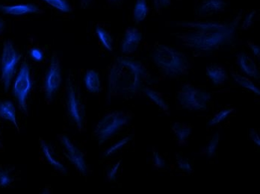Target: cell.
<instances>
[{
    "label": "cell",
    "mask_w": 260,
    "mask_h": 194,
    "mask_svg": "<svg viewBox=\"0 0 260 194\" xmlns=\"http://www.w3.org/2000/svg\"><path fill=\"white\" fill-rule=\"evenodd\" d=\"M242 13L231 22H180L177 25L187 28L186 32L177 34L176 37L187 48L197 52H212L232 44L235 34L242 20Z\"/></svg>",
    "instance_id": "obj_1"
},
{
    "label": "cell",
    "mask_w": 260,
    "mask_h": 194,
    "mask_svg": "<svg viewBox=\"0 0 260 194\" xmlns=\"http://www.w3.org/2000/svg\"><path fill=\"white\" fill-rule=\"evenodd\" d=\"M147 76V69L140 61L126 57H118L109 71L108 97H134L143 91Z\"/></svg>",
    "instance_id": "obj_2"
},
{
    "label": "cell",
    "mask_w": 260,
    "mask_h": 194,
    "mask_svg": "<svg viewBox=\"0 0 260 194\" xmlns=\"http://www.w3.org/2000/svg\"><path fill=\"white\" fill-rule=\"evenodd\" d=\"M152 57L160 71L170 78H178L189 72L190 63L187 57L169 46H157Z\"/></svg>",
    "instance_id": "obj_3"
},
{
    "label": "cell",
    "mask_w": 260,
    "mask_h": 194,
    "mask_svg": "<svg viewBox=\"0 0 260 194\" xmlns=\"http://www.w3.org/2000/svg\"><path fill=\"white\" fill-rule=\"evenodd\" d=\"M129 113L113 111L104 116L96 124L94 134L100 145L113 136L130 121Z\"/></svg>",
    "instance_id": "obj_4"
},
{
    "label": "cell",
    "mask_w": 260,
    "mask_h": 194,
    "mask_svg": "<svg viewBox=\"0 0 260 194\" xmlns=\"http://www.w3.org/2000/svg\"><path fill=\"white\" fill-rule=\"evenodd\" d=\"M177 99L182 108L191 111H203L207 108L211 94L198 89L190 84H185L177 93Z\"/></svg>",
    "instance_id": "obj_5"
},
{
    "label": "cell",
    "mask_w": 260,
    "mask_h": 194,
    "mask_svg": "<svg viewBox=\"0 0 260 194\" xmlns=\"http://www.w3.org/2000/svg\"><path fill=\"white\" fill-rule=\"evenodd\" d=\"M21 58L22 55L17 53L12 42L7 41L4 43L1 57V79L6 91L10 88L17 64Z\"/></svg>",
    "instance_id": "obj_6"
},
{
    "label": "cell",
    "mask_w": 260,
    "mask_h": 194,
    "mask_svg": "<svg viewBox=\"0 0 260 194\" xmlns=\"http://www.w3.org/2000/svg\"><path fill=\"white\" fill-rule=\"evenodd\" d=\"M32 87L30 68L26 61L22 64L16 77L13 86L14 97L17 99L19 106L25 112L27 111V98Z\"/></svg>",
    "instance_id": "obj_7"
},
{
    "label": "cell",
    "mask_w": 260,
    "mask_h": 194,
    "mask_svg": "<svg viewBox=\"0 0 260 194\" xmlns=\"http://www.w3.org/2000/svg\"><path fill=\"white\" fill-rule=\"evenodd\" d=\"M68 109L70 116L75 123L79 131H82L85 126V106L79 97L75 86L71 80L68 81Z\"/></svg>",
    "instance_id": "obj_8"
},
{
    "label": "cell",
    "mask_w": 260,
    "mask_h": 194,
    "mask_svg": "<svg viewBox=\"0 0 260 194\" xmlns=\"http://www.w3.org/2000/svg\"><path fill=\"white\" fill-rule=\"evenodd\" d=\"M61 83V67L58 57L54 55L50 61V67L44 82L46 99L51 101L54 94L57 92Z\"/></svg>",
    "instance_id": "obj_9"
},
{
    "label": "cell",
    "mask_w": 260,
    "mask_h": 194,
    "mask_svg": "<svg viewBox=\"0 0 260 194\" xmlns=\"http://www.w3.org/2000/svg\"><path fill=\"white\" fill-rule=\"evenodd\" d=\"M60 142L67 159L82 174H86L87 165L83 153L79 150L71 141V139L66 135H61L60 137Z\"/></svg>",
    "instance_id": "obj_10"
},
{
    "label": "cell",
    "mask_w": 260,
    "mask_h": 194,
    "mask_svg": "<svg viewBox=\"0 0 260 194\" xmlns=\"http://www.w3.org/2000/svg\"><path fill=\"white\" fill-rule=\"evenodd\" d=\"M226 0H202L197 9L198 17H208L220 12H224L228 8Z\"/></svg>",
    "instance_id": "obj_11"
},
{
    "label": "cell",
    "mask_w": 260,
    "mask_h": 194,
    "mask_svg": "<svg viewBox=\"0 0 260 194\" xmlns=\"http://www.w3.org/2000/svg\"><path fill=\"white\" fill-rule=\"evenodd\" d=\"M142 34L136 28H128L125 31L124 37L121 44L122 53L131 54L137 50L142 42Z\"/></svg>",
    "instance_id": "obj_12"
},
{
    "label": "cell",
    "mask_w": 260,
    "mask_h": 194,
    "mask_svg": "<svg viewBox=\"0 0 260 194\" xmlns=\"http://www.w3.org/2000/svg\"><path fill=\"white\" fill-rule=\"evenodd\" d=\"M237 62L242 70L248 76L255 80H259V69L256 63L245 53H239L237 56Z\"/></svg>",
    "instance_id": "obj_13"
},
{
    "label": "cell",
    "mask_w": 260,
    "mask_h": 194,
    "mask_svg": "<svg viewBox=\"0 0 260 194\" xmlns=\"http://www.w3.org/2000/svg\"><path fill=\"white\" fill-rule=\"evenodd\" d=\"M0 11L3 13L9 15H24L27 14L41 13V10L33 4H20L14 6H3L0 5Z\"/></svg>",
    "instance_id": "obj_14"
},
{
    "label": "cell",
    "mask_w": 260,
    "mask_h": 194,
    "mask_svg": "<svg viewBox=\"0 0 260 194\" xmlns=\"http://www.w3.org/2000/svg\"><path fill=\"white\" fill-rule=\"evenodd\" d=\"M207 75L215 86L223 85L228 80V73L221 66L211 65L206 69Z\"/></svg>",
    "instance_id": "obj_15"
},
{
    "label": "cell",
    "mask_w": 260,
    "mask_h": 194,
    "mask_svg": "<svg viewBox=\"0 0 260 194\" xmlns=\"http://www.w3.org/2000/svg\"><path fill=\"white\" fill-rule=\"evenodd\" d=\"M0 118L6 121H10L18 132H20L17 124L16 110L14 104L11 101H4L0 102Z\"/></svg>",
    "instance_id": "obj_16"
},
{
    "label": "cell",
    "mask_w": 260,
    "mask_h": 194,
    "mask_svg": "<svg viewBox=\"0 0 260 194\" xmlns=\"http://www.w3.org/2000/svg\"><path fill=\"white\" fill-rule=\"evenodd\" d=\"M40 143H41V150H42L43 154H44V157L47 159V162L50 164V165L55 170L61 172V173H66V168L59 161L57 160L54 156L51 149H50L49 145L47 144V142L44 140V139H40Z\"/></svg>",
    "instance_id": "obj_17"
},
{
    "label": "cell",
    "mask_w": 260,
    "mask_h": 194,
    "mask_svg": "<svg viewBox=\"0 0 260 194\" xmlns=\"http://www.w3.org/2000/svg\"><path fill=\"white\" fill-rule=\"evenodd\" d=\"M85 85L87 90L93 94L99 93L101 89L99 74L93 69L87 71L85 75Z\"/></svg>",
    "instance_id": "obj_18"
},
{
    "label": "cell",
    "mask_w": 260,
    "mask_h": 194,
    "mask_svg": "<svg viewBox=\"0 0 260 194\" xmlns=\"http://www.w3.org/2000/svg\"><path fill=\"white\" fill-rule=\"evenodd\" d=\"M172 131L180 145L185 144L191 134V126L179 122L173 124Z\"/></svg>",
    "instance_id": "obj_19"
},
{
    "label": "cell",
    "mask_w": 260,
    "mask_h": 194,
    "mask_svg": "<svg viewBox=\"0 0 260 194\" xmlns=\"http://www.w3.org/2000/svg\"><path fill=\"white\" fill-rule=\"evenodd\" d=\"M149 13V8L146 0H137L133 11V17L136 23H141L145 20Z\"/></svg>",
    "instance_id": "obj_20"
},
{
    "label": "cell",
    "mask_w": 260,
    "mask_h": 194,
    "mask_svg": "<svg viewBox=\"0 0 260 194\" xmlns=\"http://www.w3.org/2000/svg\"><path fill=\"white\" fill-rule=\"evenodd\" d=\"M232 76L238 85L242 86V88H246L249 91H252L256 95H260V91L259 88L253 84V82L247 77L243 76L240 74L236 73V72H232Z\"/></svg>",
    "instance_id": "obj_21"
},
{
    "label": "cell",
    "mask_w": 260,
    "mask_h": 194,
    "mask_svg": "<svg viewBox=\"0 0 260 194\" xmlns=\"http://www.w3.org/2000/svg\"><path fill=\"white\" fill-rule=\"evenodd\" d=\"M144 94H146L147 97L153 101L156 105H158L163 111L169 112V106L168 104L166 103V101L163 99V98L161 97L158 93L153 91V90L150 89V88H144L143 89Z\"/></svg>",
    "instance_id": "obj_22"
},
{
    "label": "cell",
    "mask_w": 260,
    "mask_h": 194,
    "mask_svg": "<svg viewBox=\"0 0 260 194\" xmlns=\"http://www.w3.org/2000/svg\"><path fill=\"white\" fill-rule=\"evenodd\" d=\"M96 34L105 48L108 51L112 52L113 50V39L110 34L104 28L100 27V26L96 28Z\"/></svg>",
    "instance_id": "obj_23"
},
{
    "label": "cell",
    "mask_w": 260,
    "mask_h": 194,
    "mask_svg": "<svg viewBox=\"0 0 260 194\" xmlns=\"http://www.w3.org/2000/svg\"><path fill=\"white\" fill-rule=\"evenodd\" d=\"M220 138H221V136H220L219 132H217L216 134L214 135L212 138L211 139L209 144L207 145V148H206V156H207L208 159H211V158L215 156L218 143H219Z\"/></svg>",
    "instance_id": "obj_24"
},
{
    "label": "cell",
    "mask_w": 260,
    "mask_h": 194,
    "mask_svg": "<svg viewBox=\"0 0 260 194\" xmlns=\"http://www.w3.org/2000/svg\"><path fill=\"white\" fill-rule=\"evenodd\" d=\"M43 1L63 13H68L71 12V7L66 0H43Z\"/></svg>",
    "instance_id": "obj_25"
},
{
    "label": "cell",
    "mask_w": 260,
    "mask_h": 194,
    "mask_svg": "<svg viewBox=\"0 0 260 194\" xmlns=\"http://www.w3.org/2000/svg\"><path fill=\"white\" fill-rule=\"evenodd\" d=\"M234 111V108H228V109H225L220 111L219 113H217V114L209 121L208 125L215 126L220 124L222 121H224L226 118H228Z\"/></svg>",
    "instance_id": "obj_26"
},
{
    "label": "cell",
    "mask_w": 260,
    "mask_h": 194,
    "mask_svg": "<svg viewBox=\"0 0 260 194\" xmlns=\"http://www.w3.org/2000/svg\"><path fill=\"white\" fill-rule=\"evenodd\" d=\"M131 140V138L130 137H126V138L121 139V140L117 141L115 144H114L113 146H111L110 148L106 150V152H105V156L106 157H108V156H112V154H115L116 153L117 151L120 150L123 146H126L128 143Z\"/></svg>",
    "instance_id": "obj_27"
},
{
    "label": "cell",
    "mask_w": 260,
    "mask_h": 194,
    "mask_svg": "<svg viewBox=\"0 0 260 194\" xmlns=\"http://www.w3.org/2000/svg\"><path fill=\"white\" fill-rule=\"evenodd\" d=\"M177 164L180 170H183V171L188 173H191L192 172V167H191V164L187 159L177 156Z\"/></svg>",
    "instance_id": "obj_28"
},
{
    "label": "cell",
    "mask_w": 260,
    "mask_h": 194,
    "mask_svg": "<svg viewBox=\"0 0 260 194\" xmlns=\"http://www.w3.org/2000/svg\"><path fill=\"white\" fill-rule=\"evenodd\" d=\"M12 178L7 171L0 169V187H6L12 183Z\"/></svg>",
    "instance_id": "obj_29"
},
{
    "label": "cell",
    "mask_w": 260,
    "mask_h": 194,
    "mask_svg": "<svg viewBox=\"0 0 260 194\" xmlns=\"http://www.w3.org/2000/svg\"><path fill=\"white\" fill-rule=\"evenodd\" d=\"M256 14V11L253 10L247 14L246 17H245V20H244L243 23H242V26H241L242 29L247 30V28H250V26L253 25Z\"/></svg>",
    "instance_id": "obj_30"
},
{
    "label": "cell",
    "mask_w": 260,
    "mask_h": 194,
    "mask_svg": "<svg viewBox=\"0 0 260 194\" xmlns=\"http://www.w3.org/2000/svg\"><path fill=\"white\" fill-rule=\"evenodd\" d=\"M153 164L154 166L158 169H162L166 167V162L164 159L161 158V154H159L156 150L153 149Z\"/></svg>",
    "instance_id": "obj_31"
},
{
    "label": "cell",
    "mask_w": 260,
    "mask_h": 194,
    "mask_svg": "<svg viewBox=\"0 0 260 194\" xmlns=\"http://www.w3.org/2000/svg\"><path fill=\"white\" fill-rule=\"evenodd\" d=\"M120 165H121V161H119L115 165H114L113 166L109 169L107 173L108 179H109V181H112L115 180L117 173V172H118L119 168H120Z\"/></svg>",
    "instance_id": "obj_32"
},
{
    "label": "cell",
    "mask_w": 260,
    "mask_h": 194,
    "mask_svg": "<svg viewBox=\"0 0 260 194\" xmlns=\"http://www.w3.org/2000/svg\"><path fill=\"white\" fill-rule=\"evenodd\" d=\"M171 4V0H153V5L157 12H161L163 9L169 7Z\"/></svg>",
    "instance_id": "obj_33"
},
{
    "label": "cell",
    "mask_w": 260,
    "mask_h": 194,
    "mask_svg": "<svg viewBox=\"0 0 260 194\" xmlns=\"http://www.w3.org/2000/svg\"><path fill=\"white\" fill-rule=\"evenodd\" d=\"M30 56L36 61H41L44 58V55L42 52L39 49H32L30 51Z\"/></svg>",
    "instance_id": "obj_34"
},
{
    "label": "cell",
    "mask_w": 260,
    "mask_h": 194,
    "mask_svg": "<svg viewBox=\"0 0 260 194\" xmlns=\"http://www.w3.org/2000/svg\"><path fill=\"white\" fill-rule=\"evenodd\" d=\"M247 46H248L249 48L252 50L253 54L255 56H257L258 58H259L260 56V48L259 46L256 45L253 42H250V41H247Z\"/></svg>",
    "instance_id": "obj_35"
},
{
    "label": "cell",
    "mask_w": 260,
    "mask_h": 194,
    "mask_svg": "<svg viewBox=\"0 0 260 194\" xmlns=\"http://www.w3.org/2000/svg\"><path fill=\"white\" fill-rule=\"evenodd\" d=\"M250 139L254 142L255 144L257 145L258 146H260L259 135V134H258L257 131L253 129H250Z\"/></svg>",
    "instance_id": "obj_36"
},
{
    "label": "cell",
    "mask_w": 260,
    "mask_h": 194,
    "mask_svg": "<svg viewBox=\"0 0 260 194\" xmlns=\"http://www.w3.org/2000/svg\"><path fill=\"white\" fill-rule=\"evenodd\" d=\"M92 0H81V7L82 9H86L91 4Z\"/></svg>",
    "instance_id": "obj_37"
},
{
    "label": "cell",
    "mask_w": 260,
    "mask_h": 194,
    "mask_svg": "<svg viewBox=\"0 0 260 194\" xmlns=\"http://www.w3.org/2000/svg\"><path fill=\"white\" fill-rule=\"evenodd\" d=\"M5 29V23L3 20H2L1 19H0V34H2V33L3 32V31H4Z\"/></svg>",
    "instance_id": "obj_38"
},
{
    "label": "cell",
    "mask_w": 260,
    "mask_h": 194,
    "mask_svg": "<svg viewBox=\"0 0 260 194\" xmlns=\"http://www.w3.org/2000/svg\"><path fill=\"white\" fill-rule=\"evenodd\" d=\"M109 1L112 2V3H117V2L120 1V0H109Z\"/></svg>",
    "instance_id": "obj_39"
}]
</instances>
